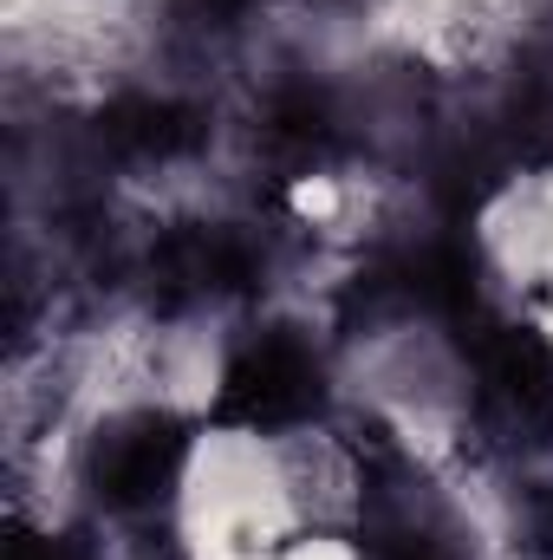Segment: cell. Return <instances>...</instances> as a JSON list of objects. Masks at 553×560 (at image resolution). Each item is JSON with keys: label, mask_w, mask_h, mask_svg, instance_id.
I'll return each instance as SVG.
<instances>
[{"label": "cell", "mask_w": 553, "mask_h": 560, "mask_svg": "<svg viewBox=\"0 0 553 560\" xmlns=\"http://www.w3.org/2000/svg\"><path fill=\"white\" fill-rule=\"evenodd\" d=\"M7 560H79L66 541H52V535H20L13 548H7Z\"/></svg>", "instance_id": "cell-7"}, {"label": "cell", "mask_w": 553, "mask_h": 560, "mask_svg": "<svg viewBox=\"0 0 553 560\" xmlns=\"http://www.w3.org/2000/svg\"><path fill=\"white\" fill-rule=\"evenodd\" d=\"M475 372H482V398L508 430L528 436L553 430V346L534 326H489L475 346Z\"/></svg>", "instance_id": "cell-3"}, {"label": "cell", "mask_w": 553, "mask_h": 560, "mask_svg": "<svg viewBox=\"0 0 553 560\" xmlns=\"http://www.w3.org/2000/svg\"><path fill=\"white\" fill-rule=\"evenodd\" d=\"M150 275L176 300H215V293H242L261 275V248L228 222H189L150 248Z\"/></svg>", "instance_id": "cell-4"}, {"label": "cell", "mask_w": 553, "mask_h": 560, "mask_svg": "<svg viewBox=\"0 0 553 560\" xmlns=\"http://www.w3.org/2000/svg\"><path fill=\"white\" fill-rule=\"evenodd\" d=\"M183 456H189L183 423L163 418V411H138V418H118L92 436L85 482L105 509H156L176 489Z\"/></svg>", "instance_id": "cell-2"}, {"label": "cell", "mask_w": 553, "mask_h": 560, "mask_svg": "<svg viewBox=\"0 0 553 560\" xmlns=\"http://www.w3.org/2000/svg\"><path fill=\"white\" fill-rule=\"evenodd\" d=\"M365 548H372V560H456L443 522L430 509H416L411 495H398V489H372Z\"/></svg>", "instance_id": "cell-6"}, {"label": "cell", "mask_w": 553, "mask_h": 560, "mask_svg": "<svg viewBox=\"0 0 553 560\" xmlns=\"http://www.w3.org/2000/svg\"><path fill=\"white\" fill-rule=\"evenodd\" d=\"M98 138L111 143L118 156H183L189 143L202 138V118L176 98H150V92H131V98H111L98 112Z\"/></svg>", "instance_id": "cell-5"}, {"label": "cell", "mask_w": 553, "mask_h": 560, "mask_svg": "<svg viewBox=\"0 0 553 560\" xmlns=\"http://www.w3.org/2000/svg\"><path fill=\"white\" fill-rule=\"evenodd\" d=\"M326 405V365L299 332H261L248 339L228 372H222V398H215V423L228 430H293Z\"/></svg>", "instance_id": "cell-1"}]
</instances>
